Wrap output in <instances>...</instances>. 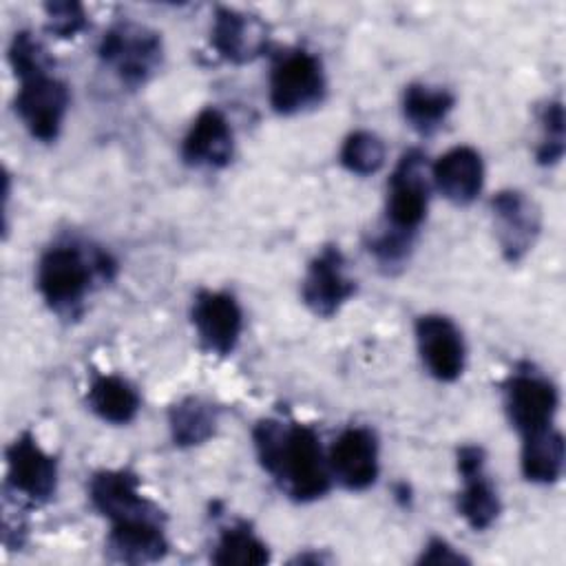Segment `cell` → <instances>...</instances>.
I'll return each mask as SVG.
<instances>
[{
	"label": "cell",
	"mask_w": 566,
	"mask_h": 566,
	"mask_svg": "<svg viewBox=\"0 0 566 566\" xmlns=\"http://www.w3.org/2000/svg\"><path fill=\"white\" fill-rule=\"evenodd\" d=\"M564 436L551 427L522 436V473L528 482L553 484L564 471Z\"/></svg>",
	"instance_id": "obj_20"
},
{
	"label": "cell",
	"mask_w": 566,
	"mask_h": 566,
	"mask_svg": "<svg viewBox=\"0 0 566 566\" xmlns=\"http://www.w3.org/2000/svg\"><path fill=\"white\" fill-rule=\"evenodd\" d=\"M217 422L219 409L201 396H186L168 411V427L177 447L203 444L214 436Z\"/></svg>",
	"instance_id": "obj_22"
},
{
	"label": "cell",
	"mask_w": 566,
	"mask_h": 566,
	"mask_svg": "<svg viewBox=\"0 0 566 566\" xmlns=\"http://www.w3.org/2000/svg\"><path fill=\"white\" fill-rule=\"evenodd\" d=\"M190 318L203 349L217 356L234 352L243 329V312L232 294L212 290L197 292Z\"/></svg>",
	"instance_id": "obj_10"
},
{
	"label": "cell",
	"mask_w": 566,
	"mask_h": 566,
	"mask_svg": "<svg viewBox=\"0 0 566 566\" xmlns=\"http://www.w3.org/2000/svg\"><path fill=\"white\" fill-rule=\"evenodd\" d=\"M429 206V181H427V161L418 148L402 153L398 159L389 184H387V203L385 217L389 230L413 237L420 223L427 217Z\"/></svg>",
	"instance_id": "obj_6"
},
{
	"label": "cell",
	"mask_w": 566,
	"mask_h": 566,
	"mask_svg": "<svg viewBox=\"0 0 566 566\" xmlns=\"http://www.w3.org/2000/svg\"><path fill=\"white\" fill-rule=\"evenodd\" d=\"M469 559L458 553L449 542L440 539V537H431L427 542V546L422 548L420 557H418V564H436V566H444V564H467Z\"/></svg>",
	"instance_id": "obj_29"
},
{
	"label": "cell",
	"mask_w": 566,
	"mask_h": 566,
	"mask_svg": "<svg viewBox=\"0 0 566 566\" xmlns=\"http://www.w3.org/2000/svg\"><path fill=\"white\" fill-rule=\"evenodd\" d=\"M88 497L93 506L115 522L157 517L164 520V513L142 495L139 478L126 469L97 471L88 484Z\"/></svg>",
	"instance_id": "obj_12"
},
{
	"label": "cell",
	"mask_w": 566,
	"mask_h": 566,
	"mask_svg": "<svg viewBox=\"0 0 566 566\" xmlns=\"http://www.w3.org/2000/svg\"><path fill=\"white\" fill-rule=\"evenodd\" d=\"M557 405V387L531 365L515 369L504 382V409L522 436L551 427Z\"/></svg>",
	"instance_id": "obj_7"
},
{
	"label": "cell",
	"mask_w": 566,
	"mask_h": 566,
	"mask_svg": "<svg viewBox=\"0 0 566 566\" xmlns=\"http://www.w3.org/2000/svg\"><path fill=\"white\" fill-rule=\"evenodd\" d=\"M108 557L122 564H153L166 557L168 539L164 535V520L144 517L115 522L106 539Z\"/></svg>",
	"instance_id": "obj_19"
},
{
	"label": "cell",
	"mask_w": 566,
	"mask_h": 566,
	"mask_svg": "<svg viewBox=\"0 0 566 566\" xmlns=\"http://www.w3.org/2000/svg\"><path fill=\"white\" fill-rule=\"evenodd\" d=\"M7 480L31 502H46L57 486V462L24 431L7 449Z\"/></svg>",
	"instance_id": "obj_15"
},
{
	"label": "cell",
	"mask_w": 566,
	"mask_h": 566,
	"mask_svg": "<svg viewBox=\"0 0 566 566\" xmlns=\"http://www.w3.org/2000/svg\"><path fill=\"white\" fill-rule=\"evenodd\" d=\"M113 272L115 261L106 252L97 248L88 252L77 243H60L42 254L35 283L44 303L53 312L73 316L88 294L93 281L111 279Z\"/></svg>",
	"instance_id": "obj_2"
},
{
	"label": "cell",
	"mask_w": 566,
	"mask_h": 566,
	"mask_svg": "<svg viewBox=\"0 0 566 566\" xmlns=\"http://www.w3.org/2000/svg\"><path fill=\"white\" fill-rule=\"evenodd\" d=\"M436 188L455 206H469L482 190L484 164L475 148L453 146L431 168Z\"/></svg>",
	"instance_id": "obj_18"
},
{
	"label": "cell",
	"mask_w": 566,
	"mask_h": 566,
	"mask_svg": "<svg viewBox=\"0 0 566 566\" xmlns=\"http://www.w3.org/2000/svg\"><path fill=\"white\" fill-rule=\"evenodd\" d=\"M325 97V73L316 55L292 49L272 66L270 104L279 115H296L318 106Z\"/></svg>",
	"instance_id": "obj_4"
},
{
	"label": "cell",
	"mask_w": 566,
	"mask_h": 566,
	"mask_svg": "<svg viewBox=\"0 0 566 566\" xmlns=\"http://www.w3.org/2000/svg\"><path fill=\"white\" fill-rule=\"evenodd\" d=\"M210 42L223 60L245 64L268 49V27L261 18L252 13L230 7H217Z\"/></svg>",
	"instance_id": "obj_16"
},
{
	"label": "cell",
	"mask_w": 566,
	"mask_h": 566,
	"mask_svg": "<svg viewBox=\"0 0 566 566\" xmlns=\"http://www.w3.org/2000/svg\"><path fill=\"white\" fill-rule=\"evenodd\" d=\"M86 400L91 411L111 424L130 422L142 407L137 389L126 378L115 374L95 376L91 380Z\"/></svg>",
	"instance_id": "obj_21"
},
{
	"label": "cell",
	"mask_w": 566,
	"mask_h": 566,
	"mask_svg": "<svg viewBox=\"0 0 566 566\" xmlns=\"http://www.w3.org/2000/svg\"><path fill=\"white\" fill-rule=\"evenodd\" d=\"M338 159L354 175H374L385 164V144L376 133L354 130L345 137Z\"/></svg>",
	"instance_id": "obj_25"
},
{
	"label": "cell",
	"mask_w": 566,
	"mask_h": 566,
	"mask_svg": "<svg viewBox=\"0 0 566 566\" xmlns=\"http://www.w3.org/2000/svg\"><path fill=\"white\" fill-rule=\"evenodd\" d=\"M418 354L436 380L453 382L467 360L464 338L458 325L442 314H424L416 321Z\"/></svg>",
	"instance_id": "obj_11"
},
{
	"label": "cell",
	"mask_w": 566,
	"mask_h": 566,
	"mask_svg": "<svg viewBox=\"0 0 566 566\" xmlns=\"http://www.w3.org/2000/svg\"><path fill=\"white\" fill-rule=\"evenodd\" d=\"M455 97L451 91L440 86H429L422 82H413L405 86L402 93V115L413 130L420 135L436 133L447 115L451 113Z\"/></svg>",
	"instance_id": "obj_23"
},
{
	"label": "cell",
	"mask_w": 566,
	"mask_h": 566,
	"mask_svg": "<svg viewBox=\"0 0 566 566\" xmlns=\"http://www.w3.org/2000/svg\"><path fill=\"white\" fill-rule=\"evenodd\" d=\"M329 473L349 491H365L378 478V438L369 427H347L327 455Z\"/></svg>",
	"instance_id": "obj_14"
},
{
	"label": "cell",
	"mask_w": 566,
	"mask_h": 566,
	"mask_svg": "<svg viewBox=\"0 0 566 566\" xmlns=\"http://www.w3.org/2000/svg\"><path fill=\"white\" fill-rule=\"evenodd\" d=\"M356 294V283L347 276L345 256L338 245H325L307 265L301 283L303 303L312 314L329 318L334 316L352 296Z\"/></svg>",
	"instance_id": "obj_8"
},
{
	"label": "cell",
	"mask_w": 566,
	"mask_h": 566,
	"mask_svg": "<svg viewBox=\"0 0 566 566\" xmlns=\"http://www.w3.org/2000/svg\"><path fill=\"white\" fill-rule=\"evenodd\" d=\"M46 31L57 38H73L86 27V11L80 2L55 0L44 4Z\"/></svg>",
	"instance_id": "obj_27"
},
{
	"label": "cell",
	"mask_w": 566,
	"mask_h": 566,
	"mask_svg": "<svg viewBox=\"0 0 566 566\" xmlns=\"http://www.w3.org/2000/svg\"><path fill=\"white\" fill-rule=\"evenodd\" d=\"M542 142L537 146V161L542 166H553L562 159L564 155V106L562 102H548L542 113Z\"/></svg>",
	"instance_id": "obj_26"
},
{
	"label": "cell",
	"mask_w": 566,
	"mask_h": 566,
	"mask_svg": "<svg viewBox=\"0 0 566 566\" xmlns=\"http://www.w3.org/2000/svg\"><path fill=\"white\" fill-rule=\"evenodd\" d=\"M484 449L464 444L458 449V473L462 491L458 493V513L473 531H486L500 515V495L484 473Z\"/></svg>",
	"instance_id": "obj_13"
},
{
	"label": "cell",
	"mask_w": 566,
	"mask_h": 566,
	"mask_svg": "<svg viewBox=\"0 0 566 566\" xmlns=\"http://www.w3.org/2000/svg\"><path fill=\"white\" fill-rule=\"evenodd\" d=\"M97 53L128 88L144 86L159 71L164 60L159 33L130 20L113 24L104 33Z\"/></svg>",
	"instance_id": "obj_3"
},
{
	"label": "cell",
	"mask_w": 566,
	"mask_h": 566,
	"mask_svg": "<svg viewBox=\"0 0 566 566\" xmlns=\"http://www.w3.org/2000/svg\"><path fill=\"white\" fill-rule=\"evenodd\" d=\"M252 440L261 467L287 497L312 502L329 491V464L312 427L265 418L254 424Z\"/></svg>",
	"instance_id": "obj_1"
},
{
	"label": "cell",
	"mask_w": 566,
	"mask_h": 566,
	"mask_svg": "<svg viewBox=\"0 0 566 566\" xmlns=\"http://www.w3.org/2000/svg\"><path fill=\"white\" fill-rule=\"evenodd\" d=\"M491 212L504 259L520 261L533 248L542 228L537 203L520 190H500L491 199Z\"/></svg>",
	"instance_id": "obj_9"
},
{
	"label": "cell",
	"mask_w": 566,
	"mask_h": 566,
	"mask_svg": "<svg viewBox=\"0 0 566 566\" xmlns=\"http://www.w3.org/2000/svg\"><path fill=\"white\" fill-rule=\"evenodd\" d=\"M219 566H263L270 562L265 542L245 522L221 531L210 557Z\"/></svg>",
	"instance_id": "obj_24"
},
{
	"label": "cell",
	"mask_w": 566,
	"mask_h": 566,
	"mask_svg": "<svg viewBox=\"0 0 566 566\" xmlns=\"http://www.w3.org/2000/svg\"><path fill=\"white\" fill-rule=\"evenodd\" d=\"M69 102V86L55 77L51 69H44L20 77L13 106L31 137L40 142H53L62 130Z\"/></svg>",
	"instance_id": "obj_5"
},
{
	"label": "cell",
	"mask_w": 566,
	"mask_h": 566,
	"mask_svg": "<svg viewBox=\"0 0 566 566\" xmlns=\"http://www.w3.org/2000/svg\"><path fill=\"white\" fill-rule=\"evenodd\" d=\"M234 153V135L226 115L208 106L190 124L184 142L181 157L188 166L197 168H223Z\"/></svg>",
	"instance_id": "obj_17"
},
{
	"label": "cell",
	"mask_w": 566,
	"mask_h": 566,
	"mask_svg": "<svg viewBox=\"0 0 566 566\" xmlns=\"http://www.w3.org/2000/svg\"><path fill=\"white\" fill-rule=\"evenodd\" d=\"M367 245H369V252L376 256V261L380 265L394 268V265H400L407 259L409 245H411V237L385 228L382 232L374 234L367 241Z\"/></svg>",
	"instance_id": "obj_28"
}]
</instances>
